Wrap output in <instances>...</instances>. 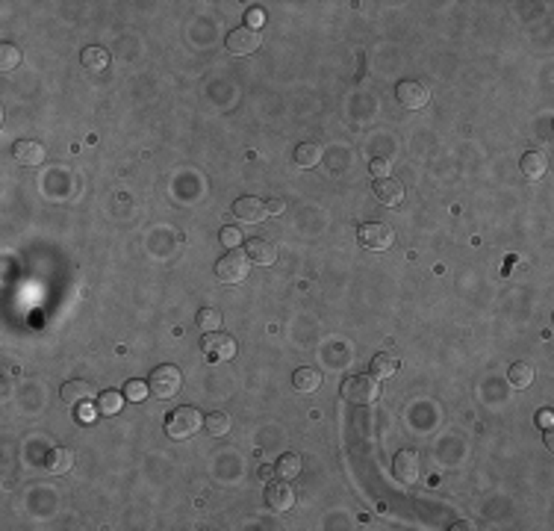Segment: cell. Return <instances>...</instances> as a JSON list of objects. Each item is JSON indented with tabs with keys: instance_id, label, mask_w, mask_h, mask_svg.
Returning <instances> with one entry per match:
<instances>
[{
	"instance_id": "1",
	"label": "cell",
	"mask_w": 554,
	"mask_h": 531,
	"mask_svg": "<svg viewBox=\"0 0 554 531\" xmlns=\"http://www.w3.org/2000/svg\"><path fill=\"white\" fill-rule=\"evenodd\" d=\"M342 399L351 404H372L380 399V384L375 375H354L342 381Z\"/></svg>"
},
{
	"instance_id": "2",
	"label": "cell",
	"mask_w": 554,
	"mask_h": 531,
	"mask_svg": "<svg viewBox=\"0 0 554 531\" xmlns=\"http://www.w3.org/2000/svg\"><path fill=\"white\" fill-rule=\"evenodd\" d=\"M201 428H204V416L198 414L195 407H177L165 422V431L172 440H186V437L198 434Z\"/></svg>"
},
{
	"instance_id": "3",
	"label": "cell",
	"mask_w": 554,
	"mask_h": 531,
	"mask_svg": "<svg viewBox=\"0 0 554 531\" xmlns=\"http://www.w3.org/2000/svg\"><path fill=\"white\" fill-rule=\"evenodd\" d=\"M183 384V375L177 366H157L148 378V390L153 392L157 399H172L177 396V390Z\"/></svg>"
},
{
	"instance_id": "4",
	"label": "cell",
	"mask_w": 554,
	"mask_h": 531,
	"mask_svg": "<svg viewBox=\"0 0 554 531\" xmlns=\"http://www.w3.org/2000/svg\"><path fill=\"white\" fill-rule=\"evenodd\" d=\"M251 260H248V254H242V251H230V254H224L219 263H215V275H219V281H224V283H239V281H245L248 278V266Z\"/></svg>"
},
{
	"instance_id": "5",
	"label": "cell",
	"mask_w": 554,
	"mask_h": 531,
	"mask_svg": "<svg viewBox=\"0 0 554 531\" xmlns=\"http://www.w3.org/2000/svg\"><path fill=\"white\" fill-rule=\"evenodd\" d=\"M357 239H360V245H363V248L387 251V248H392L395 233H392V227H389V224H383V222H366V224L360 227V231H357Z\"/></svg>"
},
{
	"instance_id": "6",
	"label": "cell",
	"mask_w": 554,
	"mask_h": 531,
	"mask_svg": "<svg viewBox=\"0 0 554 531\" xmlns=\"http://www.w3.org/2000/svg\"><path fill=\"white\" fill-rule=\"evenodd\" d=\"M227 51L233 56H251L259 44H263V36H259V30H251V27H236L230 30L227 36Z\"/></svg>"
},
{
	"instance_id": "7",
	"label": "cell",
	"mask_w": 554,
	"mask_h": 531,
	"mask_svg": "<svg viewBox=\"0 0 554 531\" xmlns=\"http://www.w3.org/2000/svg\"><path fill=\"white\" fill-rule=\"evenodd\" d=\"M201 352L207 354V360H233L236 357V340L233 337H227V333H219V331H212V333H207V337L201 340Z\"/></svg>"
},
{
	"instance_id": "8",
	"label": "cell",
	"mask_w": 554,
	"mask_h": 531,
	"mask_svg": "<svg viewBox=\"0 0 554 531\" xmlns=\"http://www.w3.org/2000/svg\"><path fill=\"white\" fill-rule=\"evenodd\" d=\"M419 473H422V461H419V452L413 449H401L395 454L392 461V475L401 481V484H413L419 481Z\"/></svg>"
},
{
	"instance_id": "9",
	"label": "cell",
	"mask_w": 554,
	"mask_h": 531,
	"mask_svg": "<svg viewBox=\"0 0 554 531\" xmlns=\"http://www.w3.org/2000/svg\"><path fill=\"white\" fill-rule=\"evenodd\" d=\"M395 98L404 110H422V106H427V101H430V92L419 80H401L395 89Z\"/></svg>"
},
{
	"instance_id": "10",
	"label": "cell",
	"mask_w": 554,
	"mask_h": 531,
	"mask_svg": "<svg viewBox=\"0 0 554 531\" xmlns=\"http://www.w3.org/2000/svg\"><path fill=\"white\" fill-rule=\"evenodd\" d=\"M233 216L239 222H248V224H257V222H266L269 210H266V201L254 198V195H248V198H239L233 204Z\"/></svg>"
},
{
	"instance_id": "11",
	"label": "cell",
	"mask_w": 554,
	"mask_h": 531,
	"mask_svg": "<svg viewBox=\"0 0 554 531\" xmlns=\"http://www.w3.org/2000/svg\"><path fill=\"white\" fill-rule=\"evenodd\" d=\"M375 198L383 207H398L404 201V184H401V180H395V177L375 180Z\"/></svg>"
},
{
	"instance_id": "12",
	"label": "cell",
	"mask_w": 554,
	"mask_h": 531,
	"mask_svg": "<svg viewBox=\"0 0 554 531\" xmlns=\"http://www.w3.org/2000/svg\"><path fill=\"white\" fill-rule=\"evenodd\" d=\"M266 502L271 511H289L295 505V490H292L289 481H274L266 487Z\"/></svg>"
},
{
	"instance_id": "13",
	"label": "cell",
	"mask_w": 554,
	"mask_h": 531,
	"mask_svg": "<svg viewBox=\"0 0 554 531\" xmlns=\"http://www.w3.org/2000/svg\"><path fill=\"white\" fill-rule=\"evenodd\" d=\"M245 254H248V260L257 266H271L277 260V248L269 239H248L245 242Z\"/></svg>"
},
{
	"instance_id": "14",
	"label": "cell",
	"mask_w": 554,
	"mask_h": 531,
	"mask_svg": "<svg viewBox=\"0 0 554 531\" xmlns=\"http://www.w3.org/2000/svg\"><path fill=\"white\" fill-rule=\"evenodd\" d=\"M12 157L21 165H39L44 160V148H41V142H33V139H18L12 148Z\"/></svg>"
},
{
	"instance_id": "15",
	"label": "cell",
	"mask_w": 554,
	"mask_h": 531,
	"mask_svg": "<svg viewBox=\"0 0 554 531\" xmlns=\"http://www.w3.org/2000/svg\"><path fill=\"white\" fill-rule=\"evenodd\" d=\"M519 169L528 180H540L548 169V160H546V154H540V151H528V154L519 160Z\"/></svg>"
},
{
	"instance_id": "16",
	"label": "cell",
	"mask_w": 554,
	"mask_h": 531,
	"mask_svg": "<svg viewBox=\"0 0 554 531\" xmlns=\"http://www.w3.org/2000/svg\"><path fill=\"white\" fill-rule=\"evenodd\" d=\"M59 396H63V402L65 404H86L89 399H91V384L89 381H68V384H63V390H59Z\"/></svg>"
},
{
	"instance_id": "17",
	"label": "cell",
	"mask_w": 554,
	"mask_h": 531,
	"mask_svg": "<svg viewBox=\"0 0 554 531\" xmlns=\"http://www.w3.org/2000/svg\"><path fill=\"white\" fill-rule=\"evenodd\" d=\"M44 466H48V473H53V475H65L68 469L74 466V452H68V449H51L48 458H44Z\"/></svg>"
},
{
	"instance_id": "18",
	"label": "cell",
	"mask_w": 554,
	"mask_h": 531,
	"mask_svg": "<svg viewBox=\"0 0 554 531\" xmlns=\"http://www.w3.org/2000/svg\"><path fill=\"white\" fill-rule=\"evenodd\" d=\"M301 469H304V461H301V454L289 452V454H283V458L277 461L274 473H277V478H283V481H292V478H298V475H301Z\"/></svg>"
},
{
	"instance_id": "19",
	"label": "cell",
	"mask_w": 554,
	"mask_h": 531,
	"mask_svg": "<svg viewBox=\"0 0 554 531\" xmlns=\"http://www.w3.org/2000/svg\"><path fill=\"white\" fill-rule=\"evenodd\" d=\"M295 162L301 165V169H316V165L321 162V148L316 142H304L295 148Z\"/></svg>"
},
{
	"instance_id": "20",
	"label": "cell",
	"mask_w": 554,
	"mask_h": 531,
	"mask_svg": "<svg viewBox=\"0 0 554 531\" xmlns=\"http://www.w3.org/2000/svg\"><path fill=\"white\" fill-rule=\"evenodd\" d=\"M292 384H295L298 392H316L318 384H321V375L316 369H310V366H304V369H298L295 375H292Z\"/></svg>"
},
{
	"instance_id": "21",
	"label": "cell",
	"mask_w": 554,
	"mask_h": 531,
	"mask_svg": "<svg viewBox=\"0 0 554 531\" xmlns=\"http://www.w3.org/2000/svg\"><path fill=\"white\" fill-rule=\"evenodd\" d=\"M398 366H401V360H398V354H378L375 360H372V375L375 378H392L395 372H398Z\"/></svg>"
},
{
	"instance_id": "22",
	"label": "cell",
	"mask_w": 554,
	"mask_h": 531,
	"mask_svg": "<svg viewBox=\"0 0 554 531\" xmlns=\"http://www.w3.org/2000/svg\"><path fill=\"white\" fill-rule=\"evenodd\" d=\"M507 381H510L516 390H525L534 384V366L531 363H513L510 372H507Z\"/></svg>"
},
{
	"instance_id": "23",
	"label": "cell",
	"mask_w": 554,
	"mask_h": 531,
	"mask_svg": "<svg viewBox=\"0 0 554 531\" xmlns=\"http://www.w3.org/2000/svg\"><path fill=\"white\" fill-rule=\"evenodd\" d=\"M80 59L89 71H106V65H110V53H106L103 48H86L80 53Z\"/></svg>"
},
{
	"instance_id": "24",
	"label": "cell",
	"mask_w": 554,
	"mask_h": 531,
	"mask_svg": "<svg viewBox=\"0 0 554 531\" xmlns=\"http://www.w3.org/2000/svg\"><path fill=\"white\" fill-rule=\"evenodd\" d=\"M204 428H207L210 437H224V434L230 431V416L221 414V411H215V414H210V416L204 419Z\"/></svg>"
},
{
	"instance_id": "25",
	"label": "cell",
	"mask_w": 554,
	"mask_h": 531,
	"mask_svg": "<svg viewBox=\"0 0 554 531\" xmlns=\"http://www.w3.org/2000/svg\"><path fill=\"white\" fill-rule=\"evenodd\" d=\"M121 404H124V396L115 392V390H106V392H101V399H98V411L106 414V416H112V414L121 411Z\"/></svg>"
},
{
	"instance_id": "26",
	"label": "cell",
	"mask_w": 554,
	"mask_h": 531,
	"mask_svg": "<svg viewBox=\"0 0 554 531\" xmlns=\"http://www.w3.org/2000/svg\"><path fill=\"white\" fill-rule=\"evenodd\" d=\"M21 59H24L21 48H15V44H0V68H4V71L18 68Z\"/></svg>"
},
{
	"instance_id": "27",
	"label": "cell",
	"mask_w": 554,
	"mask_h": 531,
	"mask_svg": "<svg viewBox=\"0 0 554 531\" xmlns=\"http://www.w3.org/2000/svg\"><path fill=\"white\" fill-rule=\"evenodd\" d=\"M198 328H201L204 333L219 331V328H221V313H219V310H212V307L198 310Z\"/></svg>"
},
{
	"instance_id": "28",
	"label": "cell",
	"mask_w": 554,
	"mask_h": 531,
	"mask_svg": "<svg viewBox=\"0 0 554 531\" xmlns=\"http://www.w3.org/2000/svg\"><path fill=\"white\" fill-rule=\"evenodd\" d=\"M148 381H127V387H124V396L130 399V402H142L145 396H148Z\"/></svg>"
},
{
	"instance_id": "29",
	"label": "cell",
	"mask_w": 554,
	"mask_h": 531,
	"mask_svg": "<svg viewBox=\"0 0 554 531\" xmlns=\"http://www.w3.org/2000/svg\"><path fill=\"white\" fill-rule=\"evenodd\" d=\"M219 236H221V245H227L230 251H233L236 245H242V233H239V227H230V224H227V227H221V233H219Z\"/></svg>"
},
{
	"instance_id": "30",
	"label": "cell",
	"mask_w": 554,
	"mask_h": 531,
	"mask_svg": "<svg viewBox=\"0 0 554 531\" xmlns=\"http://www.w3.org/2000/svg\"><path fill=\"white\" fill-rule=\"evenodd\" d=\"M368 172H372L375 180H383V177H389L387 174L389 172V162L387 160H372V162H368Z\"/></svg>"
},
{
	"instance_id": "31",
	"label": "cell",
	"mask_w": 554,
	"mask_h": 531,
	"mask_svg": "<svg viewBox=\"0 0 554 531\" xmlns=\"http://www.w3.org/2000/svg\"><path fill=\"white\" fill-rule=\"evenodd\" d=\"M263 21H266V15L259 12V9H251V12H248V27H251V30H259V24H263Z\"/></svg>"
},
{
	"instance_id": "32",
	"label": "cell",
	"mask_w": 554,
	"mask_h": 531,
	"mask_svg": "<svg viewBox=\"0 0 554 531\" xmlns=\"http://www.w3.org/2000/svg\"><path fill=\"white\" fill-rule=\"evenodd\" d=\"M266 210H269V212H274V216H281V212L286 210V204H283L281 198H274V201H269V204H266Z\"/></svg>"
},
{
	"instance_id": "33",
	"label": "cell",
	"mask_w": 554,
	"mask_h": 531,
	"mask_svg": "<svg viewBox=\"0 0 554 531\" xmlns=\"http://www.w3.org/2000/svg\"><path fill=\"white\" fill-rule=\"evenodd\" d=\"M80 419H83V422H91V419H95V411H91V407L86 404L83 411H80Z\"/></svg>"
},
{
	"instance_id": "34",
	"label": "cell",
	"mask_w": 554,
	"mask_h": 531,
	"mask_svg": "<svg viewBox=\"0 0 554 531\" xmlns=\"http://www.w3.org/2000/svg\"><path fill=\"white\" fill-rule=\"evenodd\" d=\"M463 528H472V523H466V520H463V523H457V525H454V531H463Z\"/></svg>"
}]
</instances>
